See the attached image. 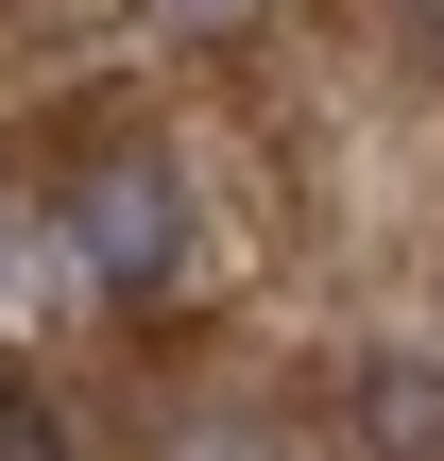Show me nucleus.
I'll return each instance as SVG.
<instances>
[{"label":"nucleus","mask_w":444,"mask_h":461,"mask_svg":"<svg viewBox=\"0 0 444 461\" xmlns=\"http://www.w3.org/2000/svg\"><path fill=\"white\" fill-rule=\"evenodd\" d=\"M68 257H86L103 291H171V274H188V188H171V154L68 171Z\"/></svg>","instance_id":"obj_1"},{"label":"nucleus","mask_w":444,"mask_h":461,"mask_svg":"<svg viewBox=\"0 0 444 461\" xmlns=\"http://www.w3.org/2000/svg\"><path fill=\"white\" fill-rule=\"evenodd\" d=\"M359 461H444V376L428 359H376L359 376Z\"/></svg>","instance_id":"obj_2"},{"label":"nucleus","mask_w":444,"mask_h":461,"mask_svg":"<svg viewBox=\"0 0 444 461\" xmlns=\"http://www.w3.org/2000/svg\"><path fill=\"white\" fill-rule=\"evenodd\" d=\"M0 461H68V411L51 393H0Z\"/></svg>","instance_id":"obj_3"},{"label":"nucleus","mask_w":444,"mask_h":461,"mask_svg":"<svg viewBox=\"0 0 444 461\" xmlns=\"http://www.w3.org/2000/svg\"><path fill=\"white\" fill-rule=\"evenodd\" d=\"M394 17H411V51H428V68H444V0H394Z\"/></svg>","instance_id":"obj_4"},{"label":"nucleus","mask_w":444,"mask_h":461,"mask_svg":"<svg viewBox=\"0 0 444 461\" xmlns=\"http://www.w3.org/2000/svg\"><path fill=\"white\" fill-rule=\"evenodd\" d=\"M171 17H240V0H171Z\"/></svg>","instance_id":"obj_5"},{"label":"nucleus","mask_w":444,"mask_h":461,"mask_svg":"<svg viewBox=\"0 0 444 461\" xmlns=\"http://www.w3.org/2000/svg\"><path fill=\"white\" fill-rule=\"evenodd\" d=\"M188 461H240V445H188Z\"/></svg>","instance_id":"obj_6"}]
</instances>
